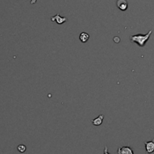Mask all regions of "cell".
<instances>
[{
    "label": "cell",
    "mask_w": 154,
    "mask_h": 154,
    "mask_svg": "<svg viewBox=\"0 0 154 154\" xmlns=\"http://www.w3.org/2000/svg\"><path fill=\"white\" fill-rule=\"evenodd\" d=\"M103 117H104V115H100L98 116V117H97L96 119H94V120L91 121V122H92V124L94 125H95V126H98V125H101L102 122H103Z\"/></svg>",
    "instance_id": "6"
},
{
    "label": "cell",
    "mask_w": 154,
    "mask_h": 154,
    "mask_svg": "<svg viewBox=\"0 0 154 154\" xmlns=\"http://www.w3.org/2000/svg\"><path fill=\"white\" fill-rule=\"evenodd\" d=\"M117 154H134V151L130 146H121L117 149Z\"/></svg>",
    "instance_id": "2"
},
{
    "label": "cell",
    "mask_w": 154,
    "mask_h": 154,
    "mask_svg": "<svg viewBox=\"0 0 154 154\" xmlns=\"http://www.w3.org/2000/svg\"><path fill=\"white\" fill-rule=\"evenodd\" d=\"M103 154H109V152H108L107 146H105L104 147V152H103Z\"/></svg>",
    "instance_id": "9"
},
{
    "label": "cell",
    "mask_w": 154,
    "mask_h": 154,
    "mask_svg": "<svg viewBox=\"0 0 154 154\" xmlns=\"http://www.w3.org/2000/svg\"><path fill=\"white\" fill-rule=\"evenodd\" d=\"M89 37V35L87 32H81L80 35H79V39H80L81 42L85 43V42H86L88 40Z\"/></svg>",
    "instance_id": "7"
},
{
    "label": "cell",
    "mask_w": 154,
    "mask_h": 154,
    "mask_svg": "<svg viewBox=\"0 0 154 154\" xmlns=\"http://www.w3.org/2000/svg\"><path fill=\"white\" fill-rule=\"evenodd\" d=\"M152 32V30L151 29L146 34H136V35H133L130 37V39H131V42L137 44L140 47H143L145 44L147 42V41L149 40Z\"/></svg>",
    "instance_id": "1"
},
{
    "label": "cell",
    "mask_w": 154,
    "mask_h": 154,
    "mask_svg": "<svg viewBox=\"0 0 154 154\" xmlns=\"http://www.w3.org/2000/svg\"><path fill=\"white\" fill-rule=\"evenodd\" d=\"M26 148L25 145L23 144H20L18 146H17V150L19 151L20 152H24L26 151Z\"/></svg>",
    "instance_id": "8"
},
{
    "label": "cell",
    "mask_w": 154,
    "mask_h": 154,
    "mask_svg": "<svg viewBox=\"0 0 154 154\" xmlns=\"http://www.w3.org/2000/svg\"><path fill=\"white\" fill-rule=\"evenodd\" d=\"M145 148H146V152L147 153L151 154L154 152V139L150 141L144 142Z\"/></svg>",
    "instance_id": "3"
},
{
    "label": "cell",
    "mask_w": 154,
    "mask_h": 154,
    "mask_svg": "<svg viewBox=\"0 0 154 154\" xmlns=\"http://www.w3.org/2000/svg\"><path fill=\"white\" fill-rule=\"evenodd\" d=\"M116 5L118 8L122 11H125L128 8V2L126 0H118Z\"/></svg>",
    "instance_id": "4"
},
{
    "label": "cell",
    "mask_w": 154,
    "mask_h": 154,
    "mask_svg": "<svg viewBox=\"0 0 154 154\" xmlns=\"http://www.w3.org/2000/svg\"><path fill=\"white\" fill-rule=\"evenodd\" d=\"M51 20H52V21H56L57 23H58V24H62V23H64L65 21H66L67 19L65 18V17H61L59 14H57V15H55L54 17H51Z\"/></svg>",
    "instance_id": "5"
}]
</instances>
